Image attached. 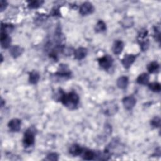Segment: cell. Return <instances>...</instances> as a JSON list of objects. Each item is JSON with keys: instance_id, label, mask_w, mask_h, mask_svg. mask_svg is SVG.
<instances>
[{"instance_id": "6da1fadb", "label": "cell", "mask_w": 161, "mask_h": 161, "mask_svg": "<svg viewBox=\"0 0 161 161\" xmlns=\"http://www.w3.org/2000/svg\"><path fill=\"white\" fill-rule=\"evenodd\" d=\"M62 103L69 109H75L79 102V97L75 92H71L68 94L64 92L60 100Z\"/></svg>"}, {"instance_id": "7a4b0ae2", "label": "cell", "mask_w": 161, "mask_h": 161, "mask_svg": "<svg viewBox=\"0 0 161 161\" xmlns=\"http://www.w3.org/2000/svg\"><path fill=\"white\" fill-rule=\"evenodd\" d=\"M35 142V134L31 128L28 129L25 132L23 143L25 147H31L34 145Z\"/></svg>"}, {"instance_id": "3957f363", "label": "cell", "mask_w": 161, "mask_h": 161, "mask_svg": "<svg viewBox=\"0 0 161 161\" xmlns=\"http://www.w3.org/2000/svg\"><path fill=\"white\" fill-rule=\"evenodd\" d=\"M102 110L105 115L108 116L114 115L118 110L117 104L113 102H107L102 107Z\"/></svg>"}, {"instance_id": "277c9868", "label": "cell", "mask_w": 161, "mask_h": 161, "mask_svg": "<svg viewBox=\"0 0 161 161\" xmlns=\"http://www.w3.org/2000/svg\"><path fill=\"white\" fill-rule=\"evenodd\" d=\"M99 65L105 70H108L113 65V60L112 57L108 55H106L98 59Z\"/></svg>"}, {"instance_id": "5b68a950", "label": "cell", "mask_w": 161, "mask_h": 161, "mask_svg": "<svg viewBox=\"0 0 161 161\" xmlns=\"http://www.w3.org/2000/svg\"><path fill=\"white\" fill-rule=\"evenodd\" d=\"M125 108L127 110H131L136 104V100L133 96H126L122 100Z\"/></svg>"}, {"instance_id": "8992f818", "label": "cell", "mask_w": 161, "mask_h": 161, "mask_svg": "<svg viewBox=\"0 0 161 161\" xmlns=\"http://www.w3.org/2000/svg\"><path fill=\"white\" fill-rule=\"evenodd\" d=\"M94 10L93 5L89 2H85L80 7L79 13L81 15L85 16L88 15L93 13Z\"/></svg>"}, {"instance_id": "52a82bcc", "label": "cell", "mask_w": 161, "mask_h": 161, "mask_svg": "<svg viewBox=\"0 0 161 161\" xmlns=\"http://www.w3.org/2000/svg\"><path fill=\"white\" fill-rule=\"evenodd\" d=\"M136 56L133 54H126L124 56L123 59L121 60L122 65L125 69L130 68L132 65L133 63L135 62Z\"/></svg>"}, {"instance_id": "ba28073f", "label": "cell", "mask_w": 161, "mask_h": 161, "mask_svg": "<svg viewBox=\"0 0 161 161\" xmlns=\"http://www.w3.org/2000/svg\"><path fill=\"white\" fill-rule=\"evenodd\" d=\"M21 121L18 118H13L8 123V127L12 132H17L21 129Z\"/></svg>"}, {"instance_id": "9c48e42d", "label": "cell", "mask_w": 161, "mask_h": 161, "mask_svg": "<svg viewBox=\"0 0 161 161\" xmlns=\"http://www.w3.org/2000/svg\"><path fill=\"white\" fill-rule=\"evenodd\" d=\"M55 75L61 76L62 78H69L71 75V73L66 65H65V64H60L58 71Z\"/></svg>"}, {"instance_id": "30bf717a", "label": "cell", "mask_w": 161, "mask_h": 161, "mask_svg": "<svg viewBox=\"0 0 161 161\" xmlns=\"http://www.w3.org/2000/svg\"><path fill=\"white\" fill-rule=\"evenodd\" d=\"M88 54V50L84 47H79L74 51V55L77 60L83 59Z\"/></svg>"}, {"instance_id": "8fae6325", "label": "cell", "mask_w": 161, "mask_h": 161, "mask_svg": "<svg viewBox=\"0 0 161 161\" xmlns=\"http://www.w3.org/2000/svg\"><path fill=\"white\" fill-rule=\"evenodd\" d=\"M12 42L11 38L8 36V34H6L3 32H1V45L2 48L7 49L8 48Z\"/></svg>"}, {"instance_id": "7c38bea8", "label": "cell", "mask_w": 161, "mask_h": 161, "mask_svg": "<svg viewBox=\"0 0 161 161\" xmlns=\"http://www.w3.org/2000/svg\"><path fill=\"white\" fill-rule=\"evenodd\" d=\"M23 52H24V49L18 45H15L12 47L10 50V53L11 55L15 59L21 56L23 53Z\"/></svg>"}, {"instance_id": "4fadbf2b", "label": "cell", "mask_w": 161, "mask_h": 161, "mask_svg": "<svg viewBox=\"0 0 161 161\" xmlns=\"http://www.w3.org/2000/svg\"><path fill=\"white\" fill-rule=\"evenodd\" d=\"M124 48V44L121 40H116L113 45L112 51L115 55H119L121 53Z\"/></svg>"}, {"instance_id": "5bb4252c", "label": "cell", "mask_w": 161, "mask_h": 161, "mask_svg": "<svg viewBox=\"0 0 161 161\" xmlns=\"http://www.w3.org/2000/svg\"><path fill=\"white\" fill-rule=\"evenodd\" d=\"M116 84L120 89H126L128 84V78L126 76H121L117 80Z\"/></svg>"}, {"instance_id": "9a60e30c", "label": "cell", "mask_w": 161, "mask_h": 161, "mask_svg": "<svg viewBox=\"0 0 161 161\" xmlns=\"http://www.w3.org/2000/svg\"><path fill=\"white\" fill-rule=\"evenodd\" d=\"M83 149L78 144L73 145L69 149V152L71 155L74 156H78L83 153Z\"/></svg>"}, {"instance_id": "2e32d148", "label": "cell", "mask_w": 161, "mask_h": 161, "mask_svg": "<svg viewBox=\"0 0 161 161\" xmlns=\"http://www.w3.org/2000/svg\"><path fill=\"white\" fill-rule=\"evenodd\" d=\"M121 24L123 27H124L125 28H130L134 25V20L132 17H125L122 20Z\"/></svg>"}, {"instance_id": "e0dca14e", "label": "cell", "mask_w": 161, "mask_h": 161, "mask_svg": "<svg viewBox=\"0 0 161 161\" xmlns=\"http://www.w3.org/2000/svg\"><path fill=\"white\" fill-rule=\"evenodd\" d=\"M40 79L39 74L36 71H33L29 74V82L32 84H36Z\"/></svg>"}, {"instance_id": "ac0fdd59", "label": "cell", "mask_w": 161, "mask_h": 161, "mask_svg": "<svg viewBox=\"0 0 161 161\" xmlns=\"http://www.w3.org/2000/svg\"><path fill=\"white\" fill-rule=\"evenodd\" d=\"M150 79V77L147 73H142L139 76L137 79V83L139 84L145 85L148 84Z\"/></svg>"}, {"instance_id": "d6986e66", "label": "cell", "mask_w": 161, "mask_h": 161, "mask_svg": "<svg viewBox=\"0 0 161 161\" xmlns=\"http://www.w3.org/2000/svg\"><path fill=\"white\" fill-rule=\"evenodd\" d=\"M147 70L152 74L157 73L159 70V64L157 62H152L147 66Z\"/></svg>"}, {"instance_id": "ffe728a7", "label": "cell", "mask_w": 161, "mask_h": 161, "mask_svg": "<svg viewBox=\"0 0 161 161\" xmlns=\"http://www.w3.org/2000/svg\"><path fill=\"white\" fill-rule=\"evenodd\" d=\"M107 30V25L102 20H99L95 26V31L97 33H102Z\"/></svg>"}, {"instance_id": "44dd1931", "label": "cell", "mask_w": 161, "mask_h": 161, "mask_svg": "<svg viewBox=\"0 0 161 161\" xmlns=\"http://www.w3.org/2000/svg\"><path fill=\"white\" fill-rule=\"evenodd\" d=\"M96 154L91 150H86L83 154V159L91 160L96 159Z\"/></svg>"}, {"instance_id": "7402d4cb", "label": "cell", "mask_w": 161, "mask_h": 161, "mask_svg": "<svg viewBox=\"0 0 161 161\" xmlns=\"http://www.w3.org/2000/svg\"><path fill=\"white\" fill-rule=\"evenodd\" d=\"M14 26L12 24H3L2 25V32L6 34H9L13 30Z\"/></svg>"}, {"instance_id": "603a6c76", "label": "cell", "mask_w": 161, "mask_h": 161, "mask_svg": "<svg viewBox=\"0 0 161 161\" xmlns=\"http://www.w3.org/2000/svg\"><path fill=\"white\" fill-rule=\"evenodd\" d=\"M44 3V1H31L29 2L28 7L30 9H37L41 7Z\"/></svg>"}, {"instance_id": "cb8c5ba5", "label": "cell", "mask_w": 161, "mask_h": 161, "mask_svg": "<svg viewBox=\"0 0 161 161\" xmlns=\"http://www.w3.org/2000/svg\"><path fill=\"white\" fill-rule=\"evenodd\" d=\"M149 89L154 91V92H159L161 90V86H160V84L159 83H156V82H154V83H150L149 84Z\"/></svg>"}, {"instance_id": "d4e9b609", "label": "cell", "mask_w": 161, "mask_h": 161, "mask_svg": "<svg viewBox=\"0 0 161 161\" xmlns=\"http://www.w3.org/2000/svg\"><path fill=\"white\" fill-rule=\"evenodd\" d=\"M148 35V31L146 29H142L140 30V32L138 35V40L139 42L145 40V38L147 37Z\"/></svg>"}, {"instance_id": "484cf974", "label": "cell", "mask_w": 161, "mask_h": 161, "mask_svg": "<svg viewBox=\"0 0 161 161\" xmlns=\"http://www.w3.org/2000/svg\"><path fill=\"white\" fill-rule=\"evenodd\" d=\"M151 125L155 128H159L160 126V118L159 116H155L151 120Z\"/></svg>"}, {"instance_id": "4316f807", "label": "cell", "mask_w": 161, "mask_h": 161, "mask_svg": "<svg viewBox=\"0 0 161 161\" xmlns=\"http://www.w3.org/2000/svg\"><path fill=\"white\" fill-rule=\"evenodd\" d=\"M139 43L140 45V48L143 51H145L147 50L149 46V41L148 39L140 41Z\"/></svg>"}, {"instance_id": "83f0119b", "label": "cell", "mask_w": 161, "mask_h": 161, "mask_svg": "<svg viewBox=\"0 0 161 161\" xmlns=\"http://www.w3.org/2000/svg\"><path fill=\"white\" fill-rule=\"evenodd\" d=\"M59 159V155L56 153H50L49 155H47V158L45 160H57Z\"/></svg>"}, {"instance_id": "f1b7e54d", "label": "cell", "mask_w": 161, "mask_h": 161, "mask_svg": "<svg viewBox=\"0 0 161 161\" xmlns=\"http://www.w3.org/2000/svg\"><path fill=\"white\" fill-rule=\"evenodd\" d=\"M154 36L155 37V40L160 41V26H156L154 27Z\"/></svg>"}, {"instance_id": "f546056e", "label": "cell", "mask_w": 161, "mask_h": 161, "mask_svg": "<svg viewBox=\"0 0 161 161\" xmlns=\"http://www.w3.org/2000/svg\"><path fill=\"white\" fill-rule=\"evenodd\" d=\"M0 7H1V12H2L8 7V3L6 1H3V0H2V1L0 2Z\"/></svg>"}, {"instance_id": "4dcf8cb0", "label": "cell", "mask_w": 161, "mask_h": 161, "mask_svg": "<svg viewBox=\"0 0 161 161\" xmlns=\"http://www.w3.org/2000/svg\"><path fill=\"white\" fill-rule=\"evenodd\" d=\"M1 102H2V107H3V105H4V104H3L4 100H3V99H2V101H1Z\"/></svg>"}]
</instances>
